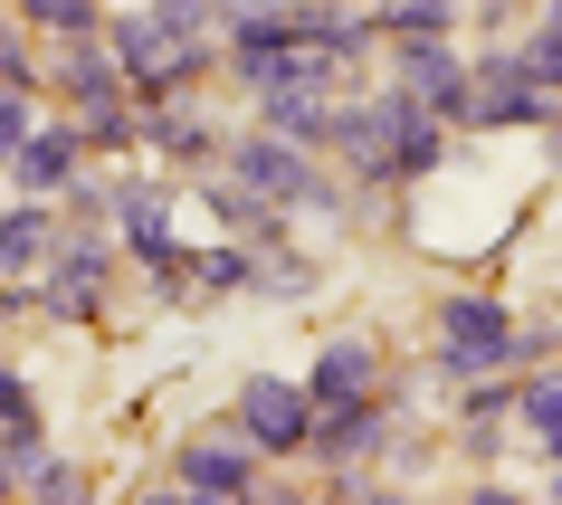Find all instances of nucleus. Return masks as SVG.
Wrapping results in <instances>:
<instances>
[{
	"label": "nucleus",
	"mask_w": 562,
	"mask_h": 505,
	"mask_svg": "<svg viewBox=\"0 0 562 505\" xmlns=\"http://www.w3.org/2000/svg\"><path fill=\"white\" fill-rule=\"evenodd\" d=\"M105 48L124 67L134 105H172L220 67V0H134L105 10Z\"/></svg>",
	"instance_id": "f257e3e1"
},
{
	"label": "nucleus",
	"mask_w": 562,
	"mask_h": 505,
	"mask_svg": "<svg viewBox=\"0 0 562 505\" xmlns=\"http://www.w3.org/2000/svg\"><path fill=\"white\" fill-rule=\"evenodd\" d=\"M334 153L353 162L362 191H411V181H429L448 162V124L419 105L401 77H391L382 96H362V105H334Z\"/></svg>",
	"instance_id": "f03ea898"
},
{
	"label": "nucleus",
	"mask_w": 562,
	"mask_h": 505,
	"mask_svg": "<svg viewBox=\"0 0 562 505\" xmlns=\"http://www.w3.org/2000/svg\"><path fill=\"white\" fill-rule=\"evenodd\" d=\"M220 172L248 181L267 210H344V191H334L325 172H315V144H296V134H277V124H258V134H238V144H220Z\"/></svg>",
	"instance_id": "7ed1b4c3"
},
{
	"label": "nucleus",
	"mask_w": 562,
	"mask_h": 505,
	"mask_svg": "<svg viewBox=\"0 0 562 505\" xmlns=\"http://www.w3.org/2000/svg\"><path fill=\"white\" fill-rule=\"evenodd\" d=\"M439 362L458 372V382H476V372H505L515 362V344H525V325H515V305L505 296H439Z\"/></svg>",
	"instance_id": "20e7f679"
},
{
	"label": "nucleus",
	"mask_w": 562,
	"mask_h": 505,
	"mask_svg": "<svg viewBox=\"0 0 562 505\" xmlns=\"http://www.w3.org/2000/svg\"><path fill=\"white\" fill-rule=\"evenodd\" d=\"M562 96L533 77L515 48H486V58H468V124L476 134H505V124H553Z\"/></svg>",
	"instance_id": "39448f33"
},
{
	"label": "nucleus",
	"mask_w": 562,
	"mask_h": 505,
	"mask_svg": "<svg viewBox=\"0 0 562 505\" xmlns=\"http://www.w3.org/2000/svg\"><path fill=\"white\" fill-rule=\"evenodd\" d=\"M105 287H115V238H95V229H58L48 268H38V305H48L58 325H95Z\"/></svg>",
	"instance_id": "423d86ee"
},
{
	"label": "nucleus",
	"mask_w": 562,
	"mask_h": 505,
	"mask_svg": "<svg viewBox=\"0 0 562 505\" xmlns=\"http://www.w3.org/2000/svg\"><path fill=\"white\" fill-rule=\"evenodd\" d=\"M115 248H134V268L162 277V287H181V238H172V181H153V172H124L115 181Z\"/></svg>",
	"instance_id": "0eeeda50"
},
{
	"label": "nucleus",
	"mask_w": 562,
	"mask_h": 505,
	"mask_svg": "<svg viewBox=\"0 0 562 505\" xmlns=\"http://www.w3.org/2000/svg\"><path fill=\"white\" fill-rule=\"evenodd\" d=\"M238 439L258 448V458H305V439H315V401H305V382H286V372H248V382H238Z\"/></svg>",
	"instance_id": "6e6552de"
},
{
	"label": "nucleus",
	"mask_w": 562,
	"mask_h": 505,
	"mask_svg": "<svg viewBox=\"0 0 562 505\" xmlns=\"http://www.w3.org/2000/svg\"><path fill=\"white\" fill-rule=\"evenodd\" d=\"M172 496H201V505H248L258 496V448L248 439H181L172 448Z\"/></svg>",
	"instance_id": "1a4fd4ad"
},
{
	"label": "nucleus",
	"mask_w": 562,
	"mask_h": 505,
	"mask_svg": "<svg viewBox=\"0 0 562 505\" xmlns=\"http://www.w3.org/2000/svg\"><path fill=\"white\" fill-rule=\"evenodd\" d=\"M391 77H401V87H411L448 134L468 124V58H458L448 38H391Z\"/></svg>",
	"instance_id": "9d476101"
},
{
	"label": "nucleus",
	"mask_w": 562,
	"mask_h": 505,
	"mask_svg": "<svg viewBox=\"0 0 562 505\" xmlns=\"http://www.w3.org/2000/svg\"><path fill=\"white\" fill-rule=\"evenodd\" d=\"M48 87H58L67 115L124 105V67H115V48H105V30H87V38H48Z\"/></svg>",
	"instance_id": "9b49d317"
},
{
	"label": "nucleus",
	"mask_w": 562,
	"mask_h": 505,
	"mask_svg": "<svg viewBox=\"0 0 562 505\" xmlns=\"http://www.w3.org/2000/svg\"><path fill=\"white\" fill-rule=\"evenodd\" d=\"M77 172H87V134H77V115L30 124V144L10 153V191H20V201H58Z\"/></svg>",
	"instance_id": "f8f14e48"
},
{
	"label": "nucleus",
	"mask_w": 562,
	"mask_h": 505,
	"mask_svg": "<svg viewBox=\"0 0 562 505\" xmlns=\"http://www.w3.org/2000/svg\"><path fill=\"white\" fill-rule=\"evenodd\" d=\"M372 391H382L372 334H334L325 354H315V372H305V401H315V411H353V401H372Z\"/></svg>",
	"instance_id": "ddd939ff"
},
{
	"label": "nucleus",
	"mask_w": 562,
	"mask_h": 505,
	"mask_svg": "<svg viewBox=\"0 0 562 505\" xmlns=\"http://www.w3.org/2000/svg\"><path fill=\"white\" fill-rule=\"evenodd\" d=\"M382 429H391V411L382 401H353V411H315V439H305V458H325V468H344L353 476L372 448H382Z\"/></svg>",
	"instance_id": "4468645a"
},
{
	"label": "nucleus",
	"mask_w": 562,
	"mask_h": 505,
	"mask_svg": "<svg viewBox=\"0 0 562 505\" xmlns=\"http://www.w3.org/2000/svg\"><path fill=\"white\" fill-rule=\"evenodd\" d=\"M58 201H10L0 210V277H38L48 268V248H58Z\"/></svg>",
	"instance_id": "2eb2a0df"
},
{
	"label": "nucleus",
	"mask_w": 562,
	"mask_h": 505,
	"mask_svg": "<svg viewBox=\"0 0 562 505\" xmlns=\"http://www.w3.org/2000/svg\"><path fill=\"white\" fill-rule=\"evenodd\" d=\"M277 38H305V0H220V58L277 48Z\"/></svg>",
	"instance_id": "dca6fc26"
},
{
	"label": "nucleus",
	"mask_w": 562,
	"mask_h": 505,
	"mask_svg": "<svg viewBox=\"0 0 562 505\" xmlns=\"http://www.w3.org/2000/svg\"><path fill=\"white\" fill-rule=\"evenodd\" d=\"M305 38H315L325 58H344V67H362L372 48H382L372 10H344V0H305Z\"/></svg>",
	"instance_id": "f3484780"
},
{
	"label": "nucleus",
	"mask_w": 562,
	"mask_h": 505,
	"mask_svg": "<svg viewBox=\"0 0 562 505\" xmlns=\"http://www.w3.org/2000/svg\"><path fill=\"white\" fill-rule=\"evenodd\" d=\"M181 277H191L201 296H248V287H258V238H220V248H201Z\"/></svg>",
	"instance_id": "a211bd4d"
},
{
	"label": "nucleus",
	"mask_w": 562,
	"mask_h": 505,
	"mask_svg": "<svg viewBox=\"0 0 562 505\" xmlns=\"http://www.w3.org/2000/svg\"><path fill=\"white\" fill-rule=\"evenodd\" d=\"M515 429H525L543 458H562V362L533 372V382H515Z\"/></svg>",
	"instance_id": "6ab92c4d"
},
{
	"label": "nucleus",
	"mask_w": 562,
	"mask_h": 505,
	"mask_svg": "<svg viewBox=\"0 0 562 505\" xmlns=\"http://www.w3.org/2000/svg\"><path fill=\"white\" fill-rule=\"evenodd\" d=\"M372 30H382V38H448V30H458V0H382Z\"/></svg>",
	"instance_id": "aec40b11"
},
{
	"label": "nucleus",
	"mask_w": 562,
	"mask_h": 505,
	"mask_svg": "<svg viewBox=\"0 0 562 505\" xmlns=\"http://www.w3.org/2000/svg\"><path fill=\"white\" fill-rule=\"evenodd\" d=\"M20 496H48V505H87L95 486H87V468H77V458H48V448H38L30 468H20Z\"/></svg>",
	"instance_id": "412c9836"
},
{
	"label": "nucleus",
	"mask_w": 562,
	"mask_h": 505,
	"mask_svg": "<svg viewBox=\"0 0 562 505\" xmlns=\"http://www.w3.org/2000/svg\"><path fill=\"white\" fill-rule=\"evenodd\" d=\"M20 20L38 38H87V30H105V0H20Z\"/></svg>",
	"instance_id": "4be33fe9"
},
{
	"label": "nucleus",
	"mask_w": 562,
	"mask_h": 505,
	"mask_svg": "<svg viewBox=\"0 0 562 505\" xmlns=\"http://www.w3.org/2000/svg\"><path fill=\"white\" fill-rule=\"evenodd\" d=\"M515 58H525L533 77H543V87L562 96V0H553V10H543V20H533L525 38H515Z\"/></svg>",
	"instance_id": "5701e85b"
},
{
	"label": "nucleus",
	"mask_w": 562,
	"mask_h": 505,
	"mask_svg": "<svg viewBox=\"0 0 562 505\" xmlns=\"http://www.w3.org/2000/svg\"><path fill=\"white\" fill-rule=\"evenodd\" d=\"M30 124H38V87H0V172H10V153L30 144Z\"/></svg>",
	"instance_id": "b1692460"
},
{
	"label": "nucleus",
	"mask_w": 562,
	"mask_h": 505,
	"mask_svg": "<svg viewBox=\"0 0 562 505\" xmlns=\"http://www.w3.org/2000/svg\"><path fill=\"white\" fill-rule=\"evenodd\" d=\"M0 87H38L30 38H20V10H0Z\"/></svg>",
	"instance_id": "393cba45"
},
{
	"label": "nucleus",
	"mask_w": 562,
	"mask_h": 505,
	"mask_svg": "<svg viewBox=\"0 0 562 505\" xmlns=\"http://www.w3.org/2000/svg\"><path fill=\"white\" fill-rule=\"evenodd\" d=\"M30 419H38L30 382H20V372H0V429H30Z\"/></svg>",
	"instance_id": "a878e982"
},
{
	"label": "nucleus",
	"mask_w": 562,
	"mask_h": 505,
	"mask_svg": "<svg viewBox=\"0 0 562 505\" xmlns=\"http://www.w3.org/2000/svg\"><path fill=\"white\" fill-rule=\"evenodd\" d=\"M0 496H20V468H10V448H0Z\"/></svg>",
	"instance_id": "bb28decb"
},
{
	"label": "nucleus",
	"mask_w": 562,
	"mask_h": 505,
	"mask_svg": "<svg viewBox=\"0 0 562 505\" xmlns=\"http://www.w3.org/2000/svg\"><path fill=\"white\" fill-rule=\"evenodd\" d=\"M543 496H562V458H553V486H543Z\"/></svg>",
	"instance_id": "cd10ccee"
}]
</instances>
